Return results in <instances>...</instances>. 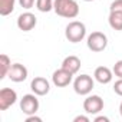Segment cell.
Instances as JSON below:
<instances>
[{"label": "cell", "mask_w": 122, "mask_h": 122, "mask_svg": "<svg viewBox=\"0 0 122 122\" xmlns=\"http://www.w3.org/2000/svg\"><path fill=\"white\" fill-rule=\"evenodd\" d=\"M53 10L60 17L75 19L79 15V5L76 0H55Z\"/></svg>", "instance_id": "obj_1"}, {"label": "cell", "mask_w": 122, "mask_h": 122, "mask_svg": "<svg viewBox=\"0 0 122 122\" xmlns=\"http://www.w3.org/2000/svg\"><path fill=\"white\" fill-rule=\"evenodd\" d=\"M65 36L71 43H79L86 36V26L79 20H73L66 26Z\"/></svg>", "instance_id": "obj_2"}, {"label": "cell", "mask_w": 122, "mask_h": 122, "mask_svg": "<svg viewBox=\"0 0 122 122\" xmlns=\"http://www.w3.org/2000/svg\"><path fill=\"white\" fill-rule=\"evenodd\" d=\"M86 45L92 52H103L108 46V37L102 32H92L86 39Z\"/></svg>", "instance_id": "obj_3"}, {"label": "cell", "mask_w": 122, "mask_h": 122, "mask_svg": "<svg viewBox=\"0 0 122 122\" xmlns=\"http://www.w3.org/2000/svg\"><path fill=\"white\" fill-rule=\"evenodd\" d=\"M95 86V82L92 76L89 75H79L73 81V91L78 95H89Z\"/></svg>", "instance_id": "obj_4"}, {"label": "cell", "mask_w": 122, "mask_h": 122, "mask_svg": "<svg viewBox=\"0 0 122 122\" xmlns=\"http://www.w3.org/2000/svg\"><path fill=\"white\" fill-rule=\"evenodd\" d=\"M36 96V93H27L20 99V111L26 116L35 115L39 111V99Z\"/></svg>", "instance_id": "obj_5"}, {"label": "cell", "mask_w": 122, "mask_h": 122, "mask_svg": "<svg viewBox=\"0 0 122 122\" xmlns=\"http://www.w3.org/2000/svg\"><path fill=\"white\" fill-rule=\"evenodd\" d=\"M103 109V99L99 95H89L83 101V111L88 115H98Z\"/></svg>", "instance_id": "obj_6"}, {"label": "cell", "mask_w": 122, "mask_h": 122, "mask_svg": "<svg viewBox=\"0 0 122 122\" xmlns=\"http://www.w3.org/2000/svg\"><path fill=\"white\" fill-rule=\"evenodd\" d=\"M17 101L16 91L10 88H3L0 91V111H7L12 105H15Z\"/></svg>", "instance_id": "obj_7"}, {"label": "cell", "mask_w": 122, "mask_h": 122, "mask_svg": "<svg viewBox=\"0 0 122 122\" xmlns=\"http://www.w3.org/2000/svg\"><path fill=\"white\" fill-rule=\"evenodd\" d=\"M72 78H73V75H72L71 72H68V71L63 69V68H60V69H57V71L53 72V75H52V82H53V85L57 86V88H65V86H68V85L72 82Z\"/></svg>", "instance_id": "obj_8"}, {"label": "cell", "mask_w": 122, "mask_h": 122, "mask_svg": "<svg viewBox=\"0 0 122 122\" xmlns=\"http://www.w3.org/2000/svg\"><path fill=\"white\" fill-rule=\"evenodd\" d=\"M30 89L33 93H36L37 96H45L49 93L50 91V83L46 78L43 76H36L32 82H30Z\"/></svg>", "instance_id": "obj_9"}, {"label": "cell", "mask_w": 122, "mask_h": 122, "mask_svg": "<svg viewBox=\"0 0 122 122\" xmlns=\"http://www.w3.org/2000/svg\"><path fill=\"white\" fill-rule=\"evenodd\" d=\"M27 73L29 72H27V69H26L25 65H22V63H13L7 76H9V79L12 82L20 83V82H23V81L27 79Z\"/></svg>", "instance_id": "obj_10"}, {"label": "cell", "mask_w": 122, "mask_h": 122, "mask_svg": "<svg viewBox=\"0 0 122 122\" xmlns=\"http://www.w3.org/2000/svg\"><path fill=\"white\" fill-rule=\"evenodd\" d=\"M37 23V19L33 13L30 12H26V13H22L19 17H17V27L23 32H30Z\"/></svg>", "instance_id": "obj_11"}, {"label": "cell", "mask_w": 122, "mask_h": 122, "mask_svg": "<svg viewBox=\"0 0 122 122\" xmlns=\"http://www.w3.org/2000/svg\"><path fill=\"white\" fill-rule=\"evenodd\" d=\"M93 78L96 82L102 83V85H106L109 82H112V78H113V72L106 68V66H99L95 69V73H93Z\"/></svg>", "instance_id": "obj_12"}, {"label": "cell", "mask_w": 122, "mask_h": 122, "mask_svg": "<svg viewBox=\"0 0 122 122\" xmlns=\"http://www.w3.org/2000/svg\"><path fill=\"white\" fill-rule=\"evenodd\" d=\"M81 65H82V63H81V59H79L78 56H75V55L66 56V57L63 59V62H62V68L66 69L68 72H71L72 75H75V73L79 72Z\"/></svg>", "instance_id": "obj_13"}, {"label": "cell", "mask_w": 122, "mask_h": 122, "mask_svg": "<svg viewBox=\"0 0 122 122\" xmlns=\"http://www.w3.org/2000/svg\"><path fill=\"white\" fill-rule=\"evenodd\" d=\"M12 68V60L7 55H0V79H5Z\"/></svg>", "instance_id": "obj_14"}, {"label": "cell", "mask_w": 122, "mask_h": 122, "mask_svg": "<svg viewBox=\"0 0 122 122\" xmlns=\"http://www.w3.org/2000/svg\"><path fill=\"white\" fill-rule=\"evenodd\" d=\"M108 22L113 30H122V12H111Z\"/></svg>", "instance_id": "obj_15"}, {"label": "cell", "mask_w": 122, "mask_h": 122, "mask_svg": "<svg viewBox=\"0 0 122 122\" xmlns=\"http://www.w3.org/2000/svg\"><path fill=\"white\" fill-rule=\"evenodd\" d=\"M15 3L16 0H0V15L9 16L15 10Z\"/></svg>", "instance_id": "obj_16"}, {"label": "cell", "mask_w": 122, "mask_h": 122, "mask_svg": "<svg viewBox=\"0 0 122 122\" xmlns=\"http://www.w3.org/2000/svg\"><path fill=\"white\" fill-rule=\"evenodd\" d=\"M53 0H36V7L42 13H47L53 9Z\"/></svg>", "instance_id": "obj_17"}, {"label": "cell", "mask_w": 122, "mask_h": 122, "mask_svg": "<svg viewBox=\"0 0 122 122\" xmlns=\"http://www.w3.org/2000/svg\"><path fill=\"white\" fill-rule=\"evenodd\" d=\"M112 72L116 78H122V59L118 60V62H115L113 68H112Z\"/></svg>", "instance_id": "obj_18"}, {"label": "cell", "mask_w": 122, "mask_h": 122, "mask_svg": "<svg viewBox=\"0 0 122 122\" xmlns=\"http://www.w3.org/2000/svg\"><path fill=\"white\" fill-rule=\"evenodd\" d=\"M111 12H122V0H113L109 6Z\"/></svg>", "instance_id": "obj_19"}, {"label": "cell", "mask_w": 122, "mask_h": 122, "mask_svg": "<svg viewBox=\"0 0 122 122\" xmlns=\"http://www.w3.org/2000/svg\"><path fill=\"white\" fill-rule=\"evenodd\" d=\"M113 92L119 96H122V78H118V81L113 85Z\"/></svg>", "instance_id": "obj_20"}, {"label": "cell", "mask_w": 122, "mask_h": 122, "mask_svg": "<svg viewBox=\"0 0 122 122\" xmlns=\"http://www.w3.org/2000/svg\"><path fill=\"white\" fill-rule=\"evenodd\" d=\"M19 5L23 9H32L35 5V0H19Z\"/></svg>", "instance_id": "obj_21"}, {"label": "cell", "mask_w": 122, "mask_h": 122, "mask_svg": "<svg viewBox=\"0 0 122 122\" xmlns=\"http://www.w3.org/2000/svg\"><path fill=\"white\" fill-rule=\"evenodd\" d=\"M89 116H85V115H78L73 118V122H89Z\"/></svg>", "instance_id": "obj_22"}, {"label": "cell", "mask_w": 122, "mask_h": 122, "mask_svg": "<svg viewBox=\"0 0 122 122\" xmlns=\"http://www.w3.org/2000/svg\"><path fill=\"white\" fill-rule=\"evenodd\" d=\"M26 122H42V118H39L36 115H29L26 118Z\"/></svg>", "instance_id": "obj_23"}, {"label": "cell", "mask_w": 122, "mask_h": 122, "mask_svg": "<svg viewBox=\"0 0 122 122\" xmlns=\"http://www.w3.org/2000/svg\"><path fill=\"white\" fill-rule=\"evenodd\" d=\"M93 121L95 122H109V118L108 116H96Z\"/></svg>", "instance_id": "obj_24"}, {"label": "cell", "mask_w": 122, "mask_h": 122, "mask_svg": "<svg viewBox=\"0 0 122 122\" xmlns=\"http://www.w3.org/2000/svg\"><path fill=\"white\" fill-rule=\"evenodd\" d=\"M119 113H121V118H122V102H121V105H119Z\"/></svg>", "instance_id": "obj_25"}, {"label": "cell", "mask_w": 122, "mask_h": 122, "mask_svg": "<svg viewBox=\"0 0 122 122\" xmlns=\"http://www.w3.org/2000/svg\"><path fill=\"white\" fill-rule=\"evenodd\" d=\"M83 2H93V0H83Z\"/></svg>", "instance_id": "obj_26"}]
</instances>
